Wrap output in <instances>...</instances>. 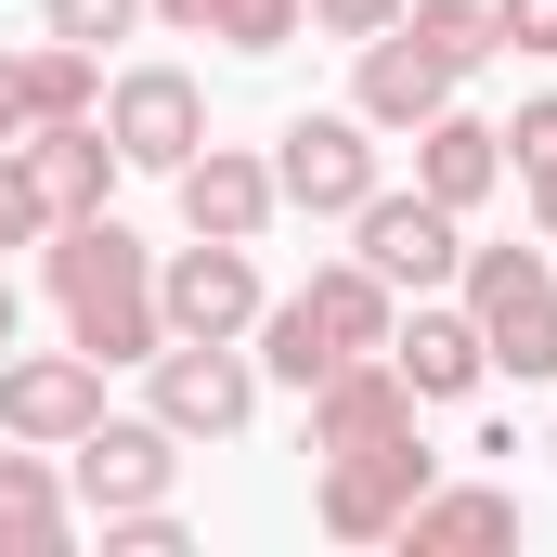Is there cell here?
Listing matches in <instances>:
<instances>
[{"label":"cell","instance_id":"1","mask_svg":"<svg viewBox=\"0 0 557 557\" xmlns=\"http://www.w3.org/2000/svg\"><path fill=\"white\" fill-rule=\"evenodd\" d=\"M39 273H52V311L91 363H156L169 350V311H156V247H143L117 208L91 221H52L39 234Z\"/></svg>","mask_w":557,"mask_h":557},{"label":"cell","instance_id":"2","mask_svg":"<svg viewBox=\"0 0 557 557\" xmlns=\"http://www.w3.org/2000/svg\"><path fill=\"white\" fill-rule=\"evenodd\" d=\"M467 311H480V350L493 376H557V273L545 247H467Z\"/></svg>","mask_w":557,"mask_h":557},{"label":"cell","instance_id":"3","mask_svg":"<svg viewBox=\"0 0 557 557\" xmlns=\"http://www.w3.org/2000/svg\"><path fill=\"white\" fill-rule=\"evenodd\" d=\"M441 480V454H428V428L403 441H350V454H324V532L337 545H389L403 519H416V493Z\"/></svg>","mask_w":557,"mask_h":557},{"label":"cell","instance_id":"4","mask_svg":"<svg viewBox=\"0 0 557 557\" xmlns=\"http://www.w3.org/2000/svg\"><path fill=\"white\" fill-rule=\"evenodd\" d=\"M169 480H182V428H156V416H91L65 441V493H78L91 519L169 506Z\"/></svg>","mask_w":557,"mask_h":557},{"label":"cell","instance_id":"5","mask_svg":"<svg viewBox=\"0 0 557 557\" xmlns=\"http://www.w3.org/2000/svg\"><path fill=\"white\" fill-rule=\"evenodd\" d=\"M143 376H156V403H143V416L182 428V441H234V428L260 416V363H247L234 337H169Z\"/></svg>","mask_w":557,"mask_h":557},{"label":"cell","instance_id":"6","mask_svg":"<svg viewBox=\"0 0 557 557\" xmlns=\"http://www.w3.org/2000/svg\"><path fill=\"white\" fill-rule=\"evenodd\" d=\"M273 195H285V208H311V221H350V208L376 195V117H363V104H337V117H285Z\"/></svg>","mask_w":557,"mask_h":557},{"label":"cell","instance_id":"7","mask_svg":"<svg viewBox=\"0 0 557 557\" xmlns=\"http://www.w3.org/2000/svg\"><path fill=\"white\" fill-rule=\"evenodd\" d=\"M350 234H363V247H350V260H363V273H389V285H416V298H441V285L467 273V221H454V208H441V195H389V182H376V195H363V208H350Z\"/></svg>","mask_w":557,"mask_h":557},{"label":"cell","instance_id":"8","mask_svg":"<svg viewBox=\"0 0 557 557\" xmlns=\"http://www.w3.org/2000/svg\"><path fill=\"white\" fill-rule=\"evenodd\" d=\"M91 416H104V363H91L78 337H65V350H0V441L65 454Z\"/></svg>","mask_w":557,"mask_h":557},{"label":"cell","instance_id":"9","mask_svg":"<svg viewBox=\"0 0 557 557\" xmlns=\"http://www.w3.org/2000/svg\"><path fill=\"white\" fill-rule=\"evenodd\" d=\"M156 311H169V337H247L260 324V260L234 234H195L182 260H156Z\"/></svg>","mask_w":557,"mask_h":557},{"label":"cell","instance_id":"10","mask_svg":"<svg viewBox=\"0 0 557 557\" xmlns=\"http://www.w3.org/2000/svg\"><path fill=\"white\" fill-rule=\"evenodd\" d=\"M298 403H311V454H350V441H403V428L428 416V403H416V376H403L389 350H350V363H337V376H311Z\"/></svg>","mask_w":557,"mask_h":557},{"label":"cell","instance_id":"11","mask_svg":"<svg viewBox=\"0 0 557 557\" xmlns=\"http://www.w3.org/2000/svg\"><path fill=\"white\" fill-rule=\"evenodd\" d=\"M104 104V52H78V39H13L0 52V143L52 131V117H91Z\"/></svg>","mask_w":557,"mask_h":557},{"label":"cell","instance_id":"12","mask_svg":"<svg viewBox=\"0 0 557 557\" xmlns=\"http://www.w3.org/2000/svg\"><path fill=\"white\" fill-rule=\"evenodd\" d=\"M104 131H117L131 169H182V156L208 143V91H195L182 65H131V78L104 91Z\"/></svg>","mask_w":557,"mask_h":557},{"label":"cell","instance_id":"13","mask_svg":"<svg viewBox=\"0 0 557 557\" xmlns=\"http://www.w3.org/2000/svg\"><path fill=\"white\" fill-rule=\"evenodd\" d=\"M169 182H182V221H195V234H234V247H260L273 208H285V195H273V156H247V143H195Z\"/></svg>","mask_w":557,"mask_h":557},{"label":"cell","instance_id":"14","mask_svg":"<svg viewBox=\"0 0 557 557\" xmlns=\"http://www.w3.org/2000/svg\"><path fill=\"white\" fill-rule=\"evenodd\" d=\"M454 91H467V78H454V65L428 52L416 26H376V39H363V78H350V104H363L376 131H428V117H441Z\"/></svg>","mask_w":557,"mask_h":557},{"label":"cell","instance_id":"15","mask_svg":"<svg viewBox=\"0 0 557 557\" xmlns=\"http://www.w3.org/2000/svg\"><path fill=\"white\" fill-rule=\"evenodd\" d=\"M78 545V493L39 441H0V557H65Z\"/></svg>","mask_w":557,"mask_h":557},{"label":"cell","instance_id":"16","mask_svg":"<svg viewBox=\"0 0 557 557\" xmlns=\"http://www.w3.org/2000/svg\"><path fill=\"white\" fill-rule=\"evenodd\" d=\"M26 169H39V208H52V221H91L131 156H117L104 117H52V131H26Z\"/></svg>","mask_w":557,"mask_h":557},{"label":"cell","instance_id":"17","mask_svg":"<svg viewBox=\"0 0 557 557\" xmlns=\"http://www.w3.org/2000/svg\"><path fill=\"white\" fill-rule=\"evenodd\" d=\"M389 363L416 376V403H467V389L493 376V350H480V311H441V298H416V311L389 324Z\"/></svg>","mask_w":557,"mask_h":557},{"label":"cell","instance_id":"18","mask_svg":"<svg viewBox=\"0 0 557 557\" xmlns=\"http://www.w3.org/2000/svg\"><path fill=\"white\" fill-rule=\"evenodd\" d=\"M403 143H416V195H441L454 221L506 182V131H493V117H467V104H441V117H428V131H403Z\"/></svg>","mask_w":557,"mask_h":557},{"label":"cell","instance_id":"19","mask_svg":"<svg viewBox=\"0 0 557 557\" xmlns=\"http://www.w3.org/2000/svg\"><path fill=\"white\" fill-rule=\"evenodd\" d=\"M389 545H519V493H493V480H428L416 493V519L389 532Z\"/></svg>","mask_w":557,"mask_h":557},{"label":"cell","instance_id":"20","mask_svg":"<svg viewBox=\"0 0 557 557\" xmlns=\"http://www.w3.org/2000/svg\"><path fill=\"white\" fill-rule=\"evenodd\" d=\"M143 13L182 26V39H234V52H285L311 26V0H143Z\"/></svg>","mask_w":557,"mask_h":557},{"label":"cell","instance_id":"21","mask_svg":"<svg viewBox=\"0 0 557 557\" xmlns=\"http://www.w3.org/2000/svg\"><path fill=\"white\" fill-rule=\"evenodd\" d=\"M403 26H416V39L441 52V65H454V78L506 52V39H493V0H403Z\"/></svg>","mask_w":557,"mask_h":557},{"label":"cell","instance_id":"22","mask_svg":"<svg viewBox=\"0 0 557 557\" xmlns=\"http://www.w3.org/2000/svg\"><path fill=\"white\" fill-rule=\"evenodd\" d=\"M52 234V208H39V169H26V143H0V247H39Z\"/></svg>","mask_w":557,"mask_h":557},{"label":"cell","instance_id":"23","mask_svg":"<svg viewBox=\"0 0 557 557\" xmlns=\"http://www.w3.org/2000/svg\"><path fill=\"white\" fill-rule=\"evenodd\" d=\"M39 26L78 39V52H104V39H131V26H143V0H39Z\"/></svg>","mask_w":557,"mask_h":557},{"label":"cell","instance_id":"24","mask_svg":"<svg viewBox=\"0 0 557 557\" xmlns=\"http://www.w3.org/2000/svg\"><path fill=\"white\" fill-rule=\"evenodd\" d=\"M104 557H182V519L169 506H131V519H104Z\"/></svg>","mask_w":557,"mask_h":557},{"label":"cell","instance_id":"25","mask_svg":"<svg viewBox=\"0 0 557 557\" xmlns=\"http://www.w3.org/2000/svg\"><path fill=\"white\" fill-rule=\"evenodd\" d=\"M545 156H557V91H545V104H519V117H506V169H519V182H532Z\"/></svg>","mask_w":557,"mask_h":557},{"label":"cell","instance_id":"26","mask_svg":"<svg viewBox=\"0 0 557 557\" xmlns=\"http://www.w3.org/2000/svg\"><path fill=\"white\" fill-rule=\"evenodd\" d=\"M493 39L506 52H557V0H493Z\"/></svg>","mask_w":557,"mask_h":557},{"label":"cell","instance_id":"27","mask_svg":"<svg viewBox=\"0 0 557 557\" xmlns=\"http://www.w3.org/2000/svg\"><path fill=\"white\" fill-rule=\"evenodd\" d=\"M311 26L324 39H376V26H403V0H311Z\"/></svg>","mask_w":557,"mask_h":557},{"label":"cell","instance_id":"28","mask_svg":"<svg viewBox=\"0 0 557 557\" xmlns=\"http://www.w3.org/2000/svg\"><path fill=\"white\" fill-rule=\"evenodd\" d=\"M532 234H545V247H557V156H545V169H532Z\"/></svg>","mask_w":557,"mask_h":557},{"label":"cell","instance_id":"29","mask_svg":"<svg viewBox=\"0 0 557 557\" xmlns=\"http://www.w3.org/2000/svg\"><path fill=\"white\" fill-rule=\"evenodd\" d=\"M13 324H26V298H13V273H0V350H13Z\"/></svg>","mask_w":557,"mask_h":557}]
</instances>
